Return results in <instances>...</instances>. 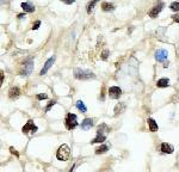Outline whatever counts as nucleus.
<instances>
[{
    "instance_id": "nucleus-14",
    "label": "nucleus",
    "mask_w": 179,
    "mask_h": 172,
    "mask_svg": "<svg viewBox=\"0 0 179 172\" xmlns=\"http://www.w3.org/2000/svg\"><path fill=\"white\" fill-rule=\"evenodd\" d=\"M124 110H125V104H124V103H118V104H116V105H115V109H113L115 116L121 115Z\"/></svg>"
},
{
    "instance_id": "nucleus-5",
    "label": "nucleus",
    "mask_w": 179,
    "mask_h": 172,
    "mask_svg": "<svg viewBox=\"0 0 179 172\" xmlns=\"http://www.w3.org/2000/svg\"><path fill=\"white\" fill-rule=\"evenodd\" d=\"M65 124H66V128L68 130H72L78 126V121H77V115L75 114H72V112H68L65 118Z\"/></svg>"
},
{
    "instance_id": "nucleus-18",
    "label": "nucleus",
    "mask_w": 179,
    "mask_h": 172,
    "mask_svg": "<svg viewBox=\"0 0 179 172\" xmlns=\"http://www.w3.org/2000/svg\"><path fill=\"white\" fill-rule=\"evenodd\" d=\"M101 10L105 11V12H109V11H113L115 10V6L110 4V2H106V1H104V2H101Z\"/></svg>"
},
{
    "instance_id": "nucleus-21",
    "label": "nucleus",
    "mask_w": 179,
    "mask_h": 172,
    "mask_svg": "<svg viewBox=\"0 0 179 172\" xmlns=\"http://www.w3.org/2000/svg\"><path fill=\"white\" fill-rule=\"evenodd\" d=\"M75 107H77V109L80 110L81 112H86V111H87V108L85 107V104H84L82 100H78V102L75 103Z\"/></svg>"
},
{
    "instance_id": "nucleus-28",
    "label": "nucleus",
    "mask_w": 179,
    "mask_h": 172,
    "mask_svg": "<svg viewBox=\"0 0 179 172\" xmlns=\"http://www.w3.org/2000/svg\"><path fill=\"white\" fill-rule=\"evenodd\" d=\"M172 19L174 22H177V23H179V12H177V14L172 16Z\"/></svg>"
},
{
    "instance_id": "nucleus-1",
    "label": "nucleus",
    "mask_w": 179,
    "mask_h": 172,
    "mask_svg": "<svg viewBox=\"0 0 179 172\" xmlns=\"http://www.w3.org/2000/svg\"><path fill=\"white\" fill-rule=\"evenodd\" d=\"M74 78L78 80H89V79H94L96 75L89 69H82L78 67L74 69Z\"/></svg>"
},
{
    "instance_id": "nucleus-16",
    "label": "nucleus",
    "mask_w": 179,
    "mask_h": 172,
    "mask_svg": "<svg viewBox=\"0 0 179 172\" xmlns=\"http://www.w3.org/2000/svg\"><path fill=\"white\" fill-rule=\"evenodd\" d=\"M148 127H149V130L150 131H158V129H159V126H158V123L155 122V119H153V118H148Z\"/></svg>"
},
{
    "instance_id": "nucleus-23",
    "label": "nucleus",
    "mask_w": 179,
    "mask_h": 172,
    "mask_svg": "<svg viewBox=\"0 0 179 172\" xmlns=\"http://www.w3.org/2000/svg\"><path fill=\"white\" fill-rule=\"evenodd\" d=\"M37 99H38V100H42V99H48V96H47L45 93H40V95H37Z\"/></svg>"
},
{
    "instance_id": "nucleus-31",
    "label": "nucleus",
    "mask_w": 179,
    "mask_h": 172,
    "mask_svg": "<svg viewBox=\"0 0 179 172\" xmlns=\"http://www.w3.org/2000/svg\"><path fill=\"white\" fill-rule=\"evenodd\" d=\"M2 83H4V72H1V80H0V84L2 85Z\"/></svg>"
},
{
    "instance_id": "nucleus-3",
    "label": "nucleus",
    "mask_w": 179,
    "mask_h": 172,
    "mask_svg": "<svg viewBox=\"0 0 179 172\" xmlns=\"http://www.w3.org/2000/svg\"><path fill=\"white\" fill-rule=\"evenodd\" d=\"M69 155H70V150L67 145H62L59 147V150L56 152V158L57 160L60 161H66L69 159Z\"/></svg>"
},
{
    "instance_id": "nucleus-7",
    "label": "nucleus",
    "mask_w": 179,
    "mask_h": 172,
    "mask_svg": "<svg viewBox=\"0 0 179 172\" xmlns=\"http://www.w3.org/2000/svg\"><path fill=\"white\" fill-rule=\"evenodd\" d=\"M37 127L35 126L34 121L32 119H29L28 122H26V124L23 127L22 131L24 133V134H28V133H31V134H34V133H36L37 131Z\"/></svg>"
},
{
    "instance_id": "nucleus-12",
    "label": "nucleus",
    "mask_w": 179,
    "mask_h": 172,
    "mask_svg": "<svg viewBox=\"0 0 179 172\" xmlns=\"http://www.w3.org/2000/svg\"><path fill=\"white\" fill-rule=\"evenodd\" d=\"M81 129L82 130H90V129L93 127V119L92 118H85L82 122H81Z\"/></svg>"
},
{
    "instance_id": "nucleus-9",
    "label": "nucleus",
    "mask_w": 179,
    "mask_h": 172,
    "mask_svg": "<svg viewBox=\"0 0 179 172\" xmlns=\"http://www.w3.org/2000/svg\"><path fill=\"white\" fill-rule=\"evenodd\" d=\"M162 9H164V4H162V2H159L157 6H154L152 10L149 11V13H148L149 17H150V18H157Z\"/></svg>"
},
{
    "instance_id": "nucleus-25",
    "label": "nucleus",
    "mask_w": 179,
    "mask_h": 172,
    "mask_svg": "<svg viewBox=\"0 0 179 172\" xmlns=\"http://www.w3.org/2000/svg\"><path fill=\"white\" fill-rule=\"evenodd\" d=\"M10 152H11L13 155H16V157H19V153H18V150H14L13 147H10Z\"/></svg>"
},
{
    "instance_id": "nucleus-13",
    "label": "nucleus",
    "mask_w": 179,
    "mask_h": 172,
    "mask_svg": "<svg viewBox=\"0 0 179 172\" xmlns=\"http://www.w3.org/2000/svg\"><path fill=\"white\" fill-rule=\"evenodd\" d=\"M21 96V90L18 88V87H12L11 90H10V92H9V97H10V99H17L18 97Z\"/></svg>"
},
{
    "instance_id": "nucleus-8",
    "label": "nucleus",
    "mask_w": 179,
    "mask_h": 172,
    "mask_svg": "<svg viewBox=\"0 0 179 172\" xmlns=\"http://www.w3.org/2000/svg\"><path fill=\"white\" fill-rule=\"evenodd\" d=\"M122 95V90L118 87V86H111L109 88V96L112 99H118Z\"/></svg>"
},
{
    "instance_id": "nucleus-10",
    "label": "nucleus",
    "mask_w": 179,
    "mask_h": 172,
    "mask_svg": "<svg viewBox=\"0 0 179 172\" xmlns=\"http://www.w3.org/2000/svg\"><path fill=\"white\" fill-rule=\"evenodd\" d=\"M55 62V56H51V57H49L48 60H47V62H45L44 67L42 68V71L40 72V74L41 75H44L49 69H50V67H53V64Z\"/></svg>"
},
{
    "instance_id": "nucleus-20",
    "label": "nucleus",
    "mask_w": 179,
    "mask_h": 172,
    "mask_svg": "<svg viewBox=\"0 0 179 172\" xmlns=\"http://www.w3.org/2000/svg\"><path fill=\"white\" fill-rule=\"evenodd\" d=\"M99 0H90V2L87 4V6H86V11H87V13H91L93 9H94V6H96V4L98 2Z\"/></svg>"
},
{
    "instance_id": "nucleus-6",
    "label": "nucleus",
    "mask_w": 179,
    "mask_h": 172,
    "mask_svg": "<svg viewBox=\"0 0 179 172\" xmlns=\"http://www.w3.org/2000/svg\"><path fill=\"white\" fill-rule=\"evenodd\" d=\"M155 59H157V61H159V62H162L164 66H165V68L167 67V64H168L167 50H165V49H159V50H157V53H155Z\"/></svg>"
},
{
    "instance_id": "nucleus-30",
    "label": "nucleus",
    "mask_w": 179,
    "mask_h": 172,
    "mask_svg": "<svg viewBox=\"0 0 179 172\" xmlns=\"http://www.w3.org/2000/svg\"><path fill=\"white\" fill-rule=\"evenodd\" d=\"M17 17H18L19 19H22V18H25V12H24V13H21V14H18Z\"/></svg>"
},
{
    "instance_id": "nucleus-17",
    "label": "nucleus",
    "mask_w": 179,
    "mask_h": 172,
    "mask_svg": "<svg viewBox=\"0 0 179 172\" xmlns=\"http://www.w3.org/2000/svg\"><path fill=\"white\" fill-rule=\"evenodd\" d=\"M168 84H169V80L167 78H162V79H159L157 83V86L160 87V88H164V87H167Z\"/></svg>"
},
{
    "instance_id": "nucleus-29",
    "label": "nucleus",
    "mask_w": 179,
    "mask_h": 172,
    "mask_svg": "<svg viewBox=\"0 0 179 172\" xmlns=\"http://www.w3.org/2000/svg\"><path fill=\"white\" fill-rule=\"evenodd\" d=\"M62 2H65V4H67V5H70V4H74L75 2V0H61Z\"/></svg>"
},
{
    "instance_id": "nucleus-15",
    "label": "nucleus",
    "mask_w": 179,
    "mask_h": 172,
    "mask_svg": "<svg viewBox=\"0 0 179 172\" xmlns=\"http://www.w3.org/2000/svg\"><path fill=\"white\" fill-rule=\"evenodd\" d=\"M21 6H22V9L24 12H29V13L35 12V6L34 5H31L30 2H22Z\"/></svg>"
},
{
    "instance_id": "nucleus-27",
    "label": "nucleus",
    "mask_w": 179,
    "mask_h": 172,
    "mask_svg": "<svg viewBox=\"0 0 179 172\" xmlns=\"http://www.w3.org/2000/svg\"><path fill=\"white\" fill-rule=\"evenodd\" d=\"M56 102H54V100H51V102H50V103H49V104H48V107L45 108V111H49V110H50V109H51V107H53V105H54V104H55Z\"/></svg>"
},
{
    "instance_id": "nucleus-11",
    "label": "nucleus",
    "mask_w": 179,
    "mask_h": 172,
    "mask_svg": "<svg viewBox=\"0 0 179 172\" xmlns=\"http://www.w3.org/2000/svg\"><path fill=\"white\" fill-rule=\"evenodd\" d=\"M160 150H161V153H164V154H171V153H173V146L171 145V143H167V142H162L161 143V146H160Z\"/></svg>"
},
{
    "instance_id": "nucleus-19",
    "label": "nucleus",
    "mask_w": 179,
    "mask_h": 172,
    "mask_svg": "<svg viewBox=\"0 0 179 172\" xmlns=\"http://www.w3.org/2000/svg\"><path fill=\"white\" fill-rule=\"evenodd\" d=\"M109 148H110V146L109 145H105V143H103V145H101L97 150H96V154H103V153H105V152H108L109 150Z\"/></svg>"
},
{
    "instance_id": "nucleus-24",
    "label": "nucleus",
    "mask_w": 179,
    "mask_h": 172,
    "mask_svg": "<svg viewBox=\"0 0 179 172\" xmlns=\"http://www.w3.org/2000/svg\"><path fill=\"white\" fill-rule=\"evenodd\" d=\"M108 56H109V50H104L103 54H101V59H103V60H106Z\"/></svg>"
},
{
    "instance_id": "nucleus-26",
    "label": "nucleus",
    "mask_w": 179,
    "mask_h": 172,
    "mask_svg": "<svg viewBox=\"0 0 179 172\" xmlns=\"http://www.w3.org/2000/svg\"><path fill=\"white\" fill-rule=\"evenodd\" d=\"M40 25H41V22L37 21V22H36V23L34 24V25H32V30H37V29L40 28Z\"/></svg>"
},
{
    "instance_id": "nucleus-22",
    "label": "nucleus",
    "mask_w": 179,
    "mask_h": 172,
    "mask_svg": "<svg viewBox=\"0 0 179 172\" xmlns=\"http://www.w3.org/2000/svg\"><path fill=\"white\" fill-rule=\"evenodd\" d=\"M169 9L173 11V12H179V1H173L169 5Z\"/></svg>"
},
{
    "instance_id": "nucleus-4",
    "label": "nucleus",
    "mask_w": 179,
    "mask_h": 172,
    "mask_svg": "<svg viewBox=\"0 0 179 172\" xmlns=\"http://www.w3.org/2000/svg\"><path fill=\"white\" fill-rule=\"evenodd\" d=\"M104 130H109V128L103 123L98 127V130H97V135L96 138L91 141V143H103L105 140H106V135L104 134Z\"/></svg>"
},
{
    "instance_id": "nucleus-2",
    "label": "nucleus",
    "mask_w": 179,
    "mask_h": 172,
    "mask_svg": "<svg viewBox=\"0 0 179 172\" xmlns=\"http://www.w3.org/2000/svg\"><path fill=\"white\" fill-rule=\"evenodd\" d=\"M32 69H34V60H32V57H28L26 61H24L23 67H21L19 74L23 76H28V75L31 74Z\"/></svg>"
}]
</instances>
